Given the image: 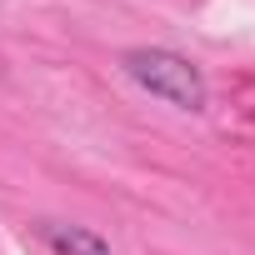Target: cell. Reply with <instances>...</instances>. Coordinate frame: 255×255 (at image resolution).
<instances>
[{
	"label": "cell",
	"mask_w": 255,
	"mask_h": 255,
	"mask_svg": "<svg viewBox=\"0 0 255 255\" xmlns=\"http://www.w3.org/2000/svg\"><path fill=\"white\" fill-rule=\"evenodd\" d=\"M120 65H125V75H130L140 90L160 95V100L175 105V110H190V115H195V110H205V100H210L200 65H190L180 50H165V45H135V50L120 55Z\"/></svg>",
	"instance_id": "obj_1"
},
{
	"label": "cell",
	"mask_w": 255,
	"mask_h": 255,
	"mask_svg": "<svg viewBox=\"0 0 255 255\" xmlns=\"http://www.w3.org/2000/svg\"><path fill=\"white\" fill-rule=\"evenodd\" d=\"M35 240H40L50 255H115L110 240H100V235L85 230V225H65V220H40V225H35Z\"/></svg>",
	"instance_id": "obj_2"
}]
</instances>
